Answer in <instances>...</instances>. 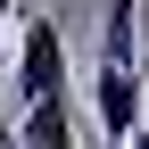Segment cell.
I'll list each match as a JSON object with an SVG mask.
<instances>
[{
  "instance_id": "1",
  "label": "cell",
  "mask_w": 149,
  "mask_h": 149,
  "mask_svg": "<svg viewBox=\"0 0 149 149\" xmlns=\"http://www.w3.org/2000/svg\"><path fill=\"white\" fill-rule=\"evenodd\" d=\"M149 116V74H141V0L100 8V66H91V124L108 149H124Z\"/></svg>"
},
{
  "instance_id": "2",
  "label": "cell",
  "mask_w": 149,
  "mask_h": 149,
  "mask_svg": "<svg viewBox=\"0 0 149 149\" xmlns=\"http://www.w3.org/2000/svg\"><path fill=\"white\" fill-rule=\"evenodd\" d=\"M50 91H66V25L50 8H25L17 17V108Z\"/></svg>"
},
{
  "instance_id": "3",
  "label": "cell",
  "mask_w": 149,
  "mask_h": 149,
  "mask_svg": "<svg viewBox=\"0 0 149 149\" xmlns=\"http://www.w3.org/2000/svg\"><path fill=\"white\" fill-rule=\"evenodd\" d=\"M17 141H25V149H83V141H74V108H66V91L17 108Z\"/></svg>"
},
{
  "instance_id": "4",
  "label": "cell",
  "mask_w": 149,
  "mask_h": 149,
  "mask_svg": "<svg viewBox=\"0 0 149 149\" xmlns=\"http://www.w3.org/2000/svg\"><path fill=\"white\" fill-rule=\"evenodd\" d=\"M124 149H149V116H141V133H133V141H124Z\"/></svg>"
},
{
  "instance_id": "5",
  "label": "cell",
  "mask_w": 149,
  "mask_h": 149,
  "mask_svg": "<svg viewBox=\"0 0 149 149\" xmlns=\"http://www.w3.org/2000/svg\"><path fill=\"white\" fill-rule=\"evenodd\" d=\"M0 149H25V141H17V133H8V141H0Z\"/></svg>"
}]
</instances>
